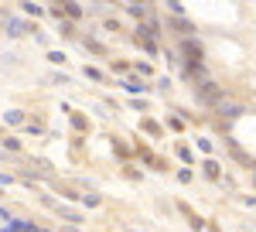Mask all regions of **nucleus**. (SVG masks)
I'll return each instance as SVG.
<instances>
[{
	"mask_svg": "<svg viewBox=\"0 0 256 232\" xmlns=\"http://www.w3.org/2000/svg\"><path fill=\"white\" fill-rule=\"evenodd\" d=\"M222 96H226V89L218 82H202V86H195V99L202 106H218Z\"/></svg>",
	"mask_w": 256,
	"mask_h": 232,
	"instance_id": "obj_1",
	"label": "nucleus"
},
{
	"mask_svg": "<svg viewBox=\"0 0 256 232\" xmlns=\"http://www.w3.org/2000/svg\"><path fill=\"white\" fill-rule=\"evenodd\" d=\"M205 174H208V178H218V164L216 160H205Z\"/></svg>",
	"mask_w": 256,
	"mask_h": 232,
	"instance_id": "obj_2",
	"label": "nucleus"
},
{
	"mask_svg": "<svg viewBox=\"0 0 256 232\" xmlns=\"http://www.w3.org/2000/svg\"><path fill=\"white\" fill-rule=\"evenodd\" d=\"M253 184H256V171H253Z\"/></svg>",
	"mask_w": 256,
	"mask_h": 232,
	"instance_id": "obj_3",
	"label": "nucleus"
}]
</instances>
